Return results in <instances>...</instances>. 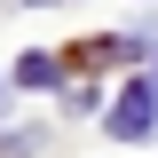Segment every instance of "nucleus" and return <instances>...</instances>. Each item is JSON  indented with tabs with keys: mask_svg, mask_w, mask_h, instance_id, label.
Returning a JSON list of instances; mask_svg holds the SVG:
<instances>
[{
	"mask_svg": "<svg viewBox=\"0 0 158 158\" xmlns=\"http://www.w3.org/2000/svg\"><path fill=\"white\" fill-rule=\"evenodd\" d=\"M150 127H158V87H150V79H135V87L118 95V111H111V135H118V142H142Z\"/></svg>",
	"mask_w": 158,
	"mask_h": 158,
	"instance_id": "1",
	"label": "nucleus"
},
{
	"mask_svg": "<svg viewBox=\"0 0 158 158\" xmlns=\"http://www.w3.org/2000/svg\"><path fill=\"white\" fill-rule=\"evenodd\" d=\"M16 79H24V87H56L63 71H56V56H24V63H16Z\"/></svg>",
	"mask_w": 158,
	"mask_h": 158,
	"instance_id": "2",
	"label": "nucleus"
},
{
	"mask_svg": "<svg viewBox=\"0 0 158 158\" xmlns=\"http://www.w3.org/2000/svg\"><path fill=\"white\" fill-rule=\"evenodd\" d=\"M32 8H40V0H32Z\"/></svg>",
	"mask_w": 158,
	"mask_h": 158,
	"instance_id": "3",
	"label": "nucleus"
}]
</instances>
